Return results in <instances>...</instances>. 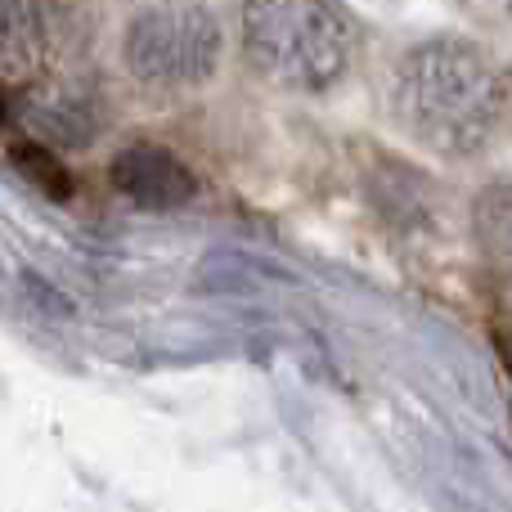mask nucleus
I'll return each instance as SVG.
<instances>
[{"instance_id": "obj_1", "label": "nucleus", "mask_w": 512, "mask_h": 512, "mask_svg": "<svg viewBox=\"0 0 512 512\" xmlns=\"http://www.w3.org/2000/svg\"><path fill=\"white\" fill-rule=\"evenodd\" d=\"M396 122L441 158H477L504 135L512 81L481 45L436 36L400 54L391 77Z\"/></svg>"}, {"instance_id": "obj_2", "label": "nucleus", "mask_w": 512, "mask_h": 512, "mask_svg": "<svg viewBox=\"0 0 512 512\" xmlns=\"http://www.w3.org/2000/svg\"><path fill=\"white\" fill-rule=\"evenodd\" d=\"M243 59L292 95H324L351 68V27L333 0H243Z\"/></svg>"}, {"instance_id": "obj_3", "label": "nucleus", "mask_w": 512, "mask_h": 512, "mask_svg": "<svg viewBox=\"0 0 512 512\" xmlns=\"http://www.w3.org/2000/svg\"><path fill=\"white\" fill-rule=\"evenodd\" d=\"M225 63V23L203 0H158L122 27V68L140 90L189 95Z\"/></svg>"}, {"instance_id": "obj_4", "label": "nucleus", "mask_w": 512, "mask_h": 512, "mask_svg": "<svg viewBox=\"0 0 512 512\" xmlns=\"http://www.w3.org/2000/svg\"><path fill=\"white\" fill-rule=\"evenodd\" d=\"M113 189L122 198H131L144 212H176V207L194 203L198 180L185 162L162 144H126L108 167Z\"/></svg>"}, {"instance_id": "obj_5", "label": "nucleus", "mask_w": 512, "mask_h": 512, "mask_svg": "<svg viewBox=\"0 0 512 512\" xmlns=\"http://www.w3.org/2000/svg\"><path fill=\"white\" fill-rule=\"evenodd\" d=\"M50 59L45 0H0V77H36Z\"/></svg>"}, {"instance_id": "obj_6", "label": "nucleus", "mask_w": 512, "mask_h": 512, "mask_svg": "<svg viewBox=\"0 0 512 512\" xmlns=\"http://www.w3.org/2000/svg\"><path fill=\"white\" fill-rule=\"evenodd\" d=\"M32 126L54 144H86L99 135V99L95 90L54 86L32 99Z\"/></svg>"}, {"instance_id": "obj_7", "label": "nucleus", "mask_w": 512, "mask_h": 512, "mask_svg": "<svg viewBox=\"0 0 512 512\" xmlns=\"http://www.w3.org/2000/svg\"><path fill=\"white\" fill-rule=\"evenodd\" d=\"M472 225H477V239L490 261L512 270V180L481 189L477 207H472Z\"/></svg>"}, {"instance_id": "obj_8", "label": "nucleus", "mask_w": 512, "mask_h": 512, "mask_svg": "<svg viewBox=\"0 0 512 512\" xmlns=\"http://www.w3.org/2000/svg\"><path fill=\"white\" fill-rule=\"evenodd\" d=\"M9 158H14V167H18V176L23 180H32L36 189H41L45 198H72V176H68V167L59 162V153L50 149L45 140H18L14 149H9Z\"/></svg>"}, {"instance_id": "obj_9", "label": "nucleus", "mask_w": 512, "mask_h": 512, "mask_svg": "<svg viewBox=\"0 0 512 512\" xmlns=\"http://www.w3.org/2000/svg\"><path fill=\"white\" fill-rule=\"evenodd\" d=\"M0 122H5V95H0Z\"/></svg>"}]
</instances>
